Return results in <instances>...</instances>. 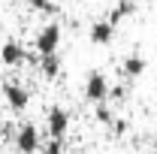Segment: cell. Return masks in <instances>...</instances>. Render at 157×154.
Returning a JSON list of instances; mask_svg holds the SVG:
<instances>
[{
	"mask_svg": "<svg viewBox=\"0 0 157 154\" xmlns=\"http://www.w3.org/2000/svg\"><path fill=\"white\" fill-rule=\"evenodd\" d=\"M60 39H63V27H60V21H48V24H42V30L36 33L33 48H36V55H52V52H58V48H60Z\"/></svg>",
	"mask_w": 157,
	"mask_h": 154,
	"instance_id": "obj_1",
	"label": "cell"
},
{
	"mask_svg": "<svg viewBox=\"0 0 157 154\" xmlns=\"http://www.w3.org/2000/svg\"><path fill=\"white\" fill-rule=\"evenodd\" d=\"M9 139L15 142V151H18V154H36L39 145H42L36 124H18V130L9 136Z\"/></svg>",
	"mask_w": 157,
	"mask_h": 154,
	"instance_id": "obj_2",
	"label": "cell"
},
{
	"mask_svg": "<svg viewBox=\"0 0 157 154\" xmlns=\"http://www.w3.org/2000/svg\"><path fill=\"white\" fill-rule=\"evenodd\" d=\"M85 100L94 103V106L109 100V79H106V73H100V70L88 73V79H85Z\"/></svg>",
	"mask_w": 157,
	"mask_h": 154,
	"instance_id": "obj_3",
	"label": "cell"
},
{
	"mask_svg": "<svg viewBox=\"0 0 157 154\" xmlns=\"http://www.w3.org/2000/svg\"><path fill=\"white\" fill-rule=\"evenodd\" d=\"M70 112L63 109V106H52L48 112H45V130L52 139H63V136L70 133Z\"/></svg>",
	"mask_w": 157,
	"mask_h": 154,
	"instance_id": "obj_4",
	"label": "cell"
},
{
	"mask_svg": "<svg viewBox=\"0 0 157 154\" xmlns=\"http://www.w3.org/2000/svg\"><path fill=\"white\" fill-rule=\"evenodd\" d=\"M3 100H6V106L12 109V112H24L27 106H30V91H27V85H18V82H3Z\"/></svg>",
	"mask_w": 157,
	"mask_h": 154,
	"instance_id": "obj_5",
	"label": "cell"
},
{
	"mask_svg": "<svg viewBox=\"0 0 157 154\" xmlns=\"http://www.w3.org/2000/svg\"><path fill=\"white\" fill-rule=\"evenodd\" d=\"M0 64L3 67H21V64H27V48L21 45L18 39H6L3 45H0Z\"/></svg>",
	"mask_w": 157,
	"mask_h": 154,
	"instance_id": "obj_6",
	"label": "cell"
},
{
	"mask_svg": "<svg viewBox=\"0 0 157 154\" xmlns=\"http://www.w3.org/2000/svg\"><path fill=\"white\" fill-rule=\"evenodd\" d=\"M112 39H115V24L109 18H97L91 24V30H88V42L91 45H112Z\"/></svg>",
	"mask_w": 157,
	"mask_h": 154,
	"instance_id": "obj_7",
	"label": "cell"
},
{
	"mask_svg": "<svg viewBox=\"0 0 157 154\" xmlns=\"http://www.w3.org/2000/svg\"><path fill=\"white\" fill-rule=\"evenodd\" d=\"M145 70H148V60L142 58V55H127V58L121 60V76L124 79H139Z\"/></svg>",
	"mask_w": 157,
	"mask_h": 154,
	"instance_id": "obj_8",
	"label": "cell"
},
{
	"mask_svg": "<svg viewBox=\"0 0 157 154\" xmlns=\"http://www.w3.org/2000/svg\"><path fill=\"white\" fill-rule=\"evenodd\" d=\"M39 73L45 79H58L60 76V55L52 52V55H39Z\"/></svg>",
	"mask_w": 157,
	"mask_h": 154,
	"instance_id": "obj_9",
	"label": "cell"
},
{
	"mask_svg": "<svg viewBox=\"0 0 157 154\" xmlns=\"http://www.w3.org/2000/svg\"><path fill=\"white\" fill-rule=\"evenodd\" d=\"M133 12H136V3H133V0H118V3H115V9H112L106 18H109V21H112V24L118 27V24H121L124 18H130Z\"/></svg>",
	"mask_w": 157,
	"mask_h": 154,
	"instance_id": "obj_10",
	"label": "cell"
},
{
	"mask_svg": "<svg viewBox=\"0 0 157 154\" xmlns=\"http://www.w3.org/2000/svg\"><path fill=\"white\" fill-rule=\"evenodd\" d=\"M94 121L103 124V127H112V121H115V112L106 106V103H97V109H94Z\"/></svg>",
	"mask_w": 157,
	"mask_h": 154,
	"instance_id": "obj_11",
	"label": "cell"
},
{
	"mask_svg": "<svg viewBox=\"0 0 157 154\" xmlns=\"http://www.w3.org/2000/svg\"><path fill=\"white\" fill-rule=\"evenodd\" d=\"M127 97H130V88H124V85H115V88H112V85H109V100H118V103H124Z\"/></svg>",
	"mask_w": 157,
	"mask_h": 154,
	"instance_id": "obj_12",
	"label": "cell"
},
{
	"mask_svg": "<svg viewBox=\"0 0 157 154\" xmlns=\"http://www.w3.org/2000/svg\"><path fill=\"white\" fill-rule=\"evenodd\" d=\"M27 6L36 9V12H45V15L55 12V3H52V0H27Z\"/></svg>",
	"mask_w": 157,
	"mask_h": 154,
	"instance_id": "obj_13",
	"label": "cell"
},
{
	"mask_svg": "<svg viewBox=\"0 0 157 154\" xmlns=\"http://www.w3.org/2000/svg\"><path fill=\"white\" fill-rule=\"evenodd\" d=\"M63 151V139H52L48 136V142H45V154H60Z\"/></svg>",
	"mask_w": 157,
	"mask_h": 154,
	"instance_id": "obj_14",
	"label": "cell"
},
{
	"mask_svg": "<svg viewBox=\"0 0 157 154\" xmlns=\"http://www.w3.org/2000/svg\"><path fill=\"white\" fill-rule=\"evenodd\" d=\"M154 154H157V148H154Z\"/></svg>",
	"mask_w": 157,
	"mask_h": 154,
	"instance_id": "obj_15",
	"label": "cell"
}]
</instances>
